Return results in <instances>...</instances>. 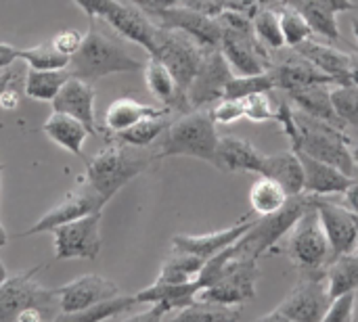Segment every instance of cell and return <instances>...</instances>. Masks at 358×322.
I'll use <instances>...</instances> for the list:
<instances>
[{
    "instance_id": "obj_1",
    "label": "cell",
    "mask_w": 358,
    "mask_h": 322,
    "mask_svg": "<svg viewBox=\"0 0 358 322\" xmlns=\"http://www.w3.org/2000/svg\"><path fill=\"white\" fill-rule=\"evenodd\" d=\"M67 69L71 78L92 84L113 73L141 71L145 69V63L138 57H134L120 40L101 31L92 19L90 29L84 34L82 46L78 48V52L69 59Z\"/></svg>"
},
{
    "instance_id": "obj_2",
    "label": "cell",
    "mask_w": 358,
    "mask_h": 322,
    "mask_svg": "<svg viewBox=\"0 0 358 322\" xmlns=\"http://www.w3.org/2000/svg\"><path fill=\"white\" fill-rule=\"evenodd\" d=\"M153 159H157L155 153L115 140V145L105 147L86 163L84 178L109 203L111 197H115V193L130 180L141 176Z\"/></svg>"
},
{
    "instance_id": "obj_3",
    "label": "cell",
    "mask_w": 358,
    "mask_h": 322,
    "mask_svg": "<svg viewBox=\"0 0 358 322\" xmlns=\"http://www.w3.org/2000/svg\"><path fill=\"white\" fill-rule=\"evenodd\" d=\"M294 119L298 126V134L289 140L294 151H302L319 161L336 166L344 174H357V161L352 157V142L344 134V128H338L325 119L308 115L306 111L294 107Z\"/></svg>"
},
{
    "instance_id": "obj_4",
    "label": "cell",
    "mask_w": 358,
    "mask_h": 322,
    "mask_svg": "<svg viewBox=\"0 0 358 322\" xmlns=\"http://www.w3.org/2000/svg\"><path fill=\"white\" fill-rule=\"evenodd\" d=\"M218 130L210 109H191L172 119L162 138L157 140V159L164 157H195L214 163L218 147Z\"/></svg>"
},
{
    "instance_id": "obj_5",
    "label": "cell",
    "mask_w": 358,
    "mask_h": 322,
    "mask_svg": "<svg viewBox=\"0 0 358 322\" xmlns=\"http://www.w3.org/2000/svg\"><path fill=\"white\" fill-rule=\"evenodd\" d=\"M218 21L222 25L220 50L229 61L233 73L256 75L271 69L273 50L256 36L254 19L233 10H222L218 15Z\"/></svg>"
},
{
    "instance_id": "obj_6",
    "label": "cell",
    "mask_w": 358,
    "mask_h": 322,
    "mask_svg": "<svg viewBox=\"0 0 358 322\" xmlns=\"http://www.w3.org/2000/svg\"><path fill=\"white\" fill-rule=\"evenodd\" d=\"M73 2L82 8V13L90 21L96 17L105 19L117 34L143 46L149 52V57L155 54L159 25L138 6L124 0H73Z\"/></svg>"
},
{
    "instance_id": "obj_7",
    "label": "cell",
    "mask_w": 358,
    "mask_h": 322,
    "mask_svg": "<svg viewBox=\"0 0 358 322\" xmlns=\"http://www.w3.org/2000/svg\"><path fill=\"white\" fill-rule=\"evenodd\" d=\"M313 203H315V195L302 193V195L292 197L285 203V207L279 210L277 214L258 218L256 224L235 243L237 254L254 258V260H258L264 254H271L277 247V243H281L289 235V230L300 220V216L308 207H313Z\"/></svg>"
},
{
    "instance_id": "obj_8",
    "label": "cell",
    "mask_w": 358,
    "mask_h": 322,
    "mask_svg": "<svg viewBox=\"0 0 358 322\" xmlns=\"http://www.w3.org/2000/svg\"><path fill=\"white\" fill-rule=\"evenodd\" d=\"M285 239V251L302 275L325 272L327 264L331 262V247L315 203L300 216Z\"/></svg>"
},
{
    "instance_id": "obj_9",
    "label": "cell",
    "mask_w": 358,
    "mask_h": 322,
    "mask_svg": "<svg viewBox=\"0 0 358 322\" xmlns=\"http://www.w3.org/2000/svg\"><path fill=\"white\" fill-rule=\"evenodd\" d=\"M260 277L258 260L237 254L227 262L220 277L206 289L199 291L197 300L222 304V306H241L256 298V281Z\"/></svg>"
},
{
    "instance_id": "obj_10",
    "label": "cell",
    "mask_w": 358,
    "mask_h": 322,
    "mask_svg": "<svg viewBox=\"0 0 358 322\" xmlns=\"http://www.w3.org/2000/svg\"><path fill=\"white\" fill-rule=\"evenodd\" d=\"M206 52L208 50L203 46H199L191 36H187L178 29L159 27V31H157V50L153 57L168 65V69L176 78V84L185 98H187V90H189L193 78L197 75V71L203 63Z\"/></svg>"
},
{
    "instance_id": "obj_11",
    "label": "cell",
    "mask_w": 358,
    "mask_h": 322,
    "mask_svg": "<svg viewBox=\"0 0 358 322\" xmlns=\"http://www.w3.org/2000/svg\"><path fill=\"white\" fill-rule=\"evenodd\" d=\"M103 210L92 212L52 230L55 260H96L101 254Z\"/></svg>"
},
{
    "instance_id": "obj_12",
    "label": "cell",
    "mask_w": 358,
    "mask_h": 322,
    "mask_svg": "<svg viewBox=\"0 0 358 322\" xmlns=\"http://www.w3.org/2000/svg\"><path fill=\"white\" fill-rule=\"evenodd\" d=\"M40 270H42V266H36L27 272L8 277L0 285V322H13L21 310H25L29 306L61 310L55 289H44L36 281V275Z\"/></svg>"
},
{
    "instance_id": "obj_13",
    "label": "cell",
    "mask_w": 358,
    "mask_h": 322,
    "mask_svg": "<svg viewBox=\"0 0 358 322\" xmlns=\"http://www.w3.org/2000/svg\"><path fill=\"white\" fill-rule=\"evenodd\" d=\"M149 17L164 29H178V31L191 36L206 50L220 48V44H222V25H220L218 17H212L208 13H201V10L180 4V6H172V8L153 10V13H149Z\"/></svg>"
},
{
    "instance_id": "obj_14",
    "label": "cell",
    "mask_w": 358,
    "mask_h": 322,
    "mask_svg": "<svg viewBox=\"0 0 358 322\" xmlns=\"http://www.w3.org/2000/svg\"><path fill=\"white\" fill-rule=\"evenodd\" d=\"M329 304L331 298L327 293L325 272H317L302 275L298 285L285 295V300L275 310L294 322H321Z\"/></svg>"
},
{
    "instance_id": "obj_15",
    "label": "cell",
    "mask_w": 358,
    "mask_h": 322,
    "mask_svg": "<svg viewBox=\"0 0 358 322\" xmlns=\"http://www.w3.org/2000/svg\"><path fill=\"white\" fill-rule=\"evenodd\" d=\"M107 205V201L86 182L84 176L78 178V186L69 191L55 207H50L34 226H29L23 237L40 235V233H52L57 226L73 222L78 218H84L92 212H99Z\"/></svg>"
},
{
    "instance_id": "obj_16",
    "label": "cell",
    "mask_w": 358,
    "mask_h": 322,
    "mask_svg": "<svg viewBox=\"0 0 358 322\" xmlns=\"http://www.w3.org/2000/svg\"><path fill=\"white\" fill-rule=\"evenodd\" d=\"M268 73L275 82V90H283V92H292L298 88L313 86V84H329V86L340 84L336 78L321 71L315 63H310L296 48L275 50L273 52V65H271Z\"/></svg>"
},
{
    "instance_id": "obj_17",
    "label": "cell",
    "mask_w": 358,
    "mask_h": 322,
    "mask_svg": "<svg viewBox=\"0 0 358 322\" xmlns=\"http://www.w3.org/2000/svg\"><path fill=\"white\" fill-rule=\"evenodd\" d=\"M233 75L235 73H233L229 61L224 59L222 50L220 48L208 50L197 75L193 78V82L187 90L189 111L203 109V107H210L216 101H220L224 94V86Z\"/></svg>"
},
{
    "instance_id": "obj_18",
    "label": "cell",
    "mask_w": 358,
    "mask_h": 322,
    "mask_svg": "<svg viewBox=\"0 0 358 322\" xmlns=\"http://www.w3.org/2000/svg\"><path fill=\"white\" fill-rule=\"evenodd\" d=\"M315 207L331 247V260L357 251L358 230L355 212L348 205L344 207L327 197H315Z\"/></svg>"
},
{
    "instance_id": "obj_19",
    "label": "cell",
    "mask_w": 358,
    "mask_h": 322,
    "mask_svg": "<svg viewBox=\"0 0 358 322\" xmlns=\"http://www.w3.org/2000/svg\"><path fill=\"white\" fill-rule=\"evenodd\" d=\"M55 295H57L61 312H78V310L92 308L101 302L113 300L122 293L115 283L99 275H84L63 287H57Z\"/></svg>"
},
{
    "instance_id": "obj_20",
    "label": "cell",
    "mask_w": 358,
    "mask_h": 322,
    "mask_svg": "<svg viewBox=\"0 0 358 322\" xmlns=\"http://www.w3.org/2000/svg\"><path fill=\"white\" fill-rule=\"evenodd\" d=\"M254 224H256V220L252 216H245L239 222H235L233 226L214 230L208 235H174L172 247L176 251H185V254H193L201 260H210V258L218 256L220 251L233 247Z\"/></svg>"
},
{
    "instance_id": "obj_21",
    "label": "cell",
    "mask_w": 358,
    "mask_h": 322,
    "mask_svg": "<svg viewBox=\"0 0 358 322\" xmlns=\"http://www.w3.org/2000/svg\"><path fill=\"white\" fill-rule=\"evenodd\" d=\"M94 86L90 82L69 78L65 86L59 90V94L52 101V111L67 113L76 119H80L92 136H99L101 130H96V115H94Z\"/></svg>"
},
{
    "instance_id": "obj_22",
    "label": "cell",
    "mask_w": 358,
    "mask_h": 322,
    "mask_svg": "<svg viewBox=\"0 0 358 322\" xmlns=\"http://www.w3.org/2000/svg\"><path fill=\"white\" fill-rule=\"evenodd\" d=\"M296 153L304 168V193L306 195H315V197L344 195L355 184V178L344 174L336 166L319 161L302 151H296Z\"/></svg>"
},
{
    "instance_id": "obj_23",
    "label": "cell",
    "mask_w": 358,
    "mask_h": 322,
    "mask_svg": "<svg viewBox=\"0 0 358 322\" xmlns=\"http://www.w3.org/2000/svg\"><path fill=\"white\" fill-rule=\"evenodd\" d=\"M264 157L252 142L237 136H220L214 163L222 172H254L262 174Z\"/></svg>"
},
{
    "instance_id": "obj_24",
    "label": "cell",
    "mask_w": 358,
    "mask_h": 322,
    "mask_svg": "<svg viewBox=\"0 0 358 322\" xmlns=\"http://www.w3.org/2000/svg\"><path fill=\"white\" fill-rule=\"evenodd\" d=\"M145 84L149 88V92L168 109L172 111H180V113H187L189 111V105H187V98L182 96L178 84H176V78L172 75V71L168 69L166 63H162L159 59L155 57H149V61L145 63Z\"/></svg>"
},
{
    "instance_id": "obj_25",
    "label": "cell",
    "mask_w": 358,
    "mask_h": 322,
    "mask_svg": "<svg viewBox=\"0 0 358 322\" xmlns=\"http://www.w3.org/2000/svg\"><path fill=\"white\" fill-rule=\"evenodd\" d=\"M298 52H302L310 63H315L321 71L336 78L340 84H350V67L355 61V54H348L331 44H321L315 40H306L296 46Z\"/></svg>"
},
{
    "instance_id": "obj_26",
    "label": "cell",
    "mask_w": 358,
    "mask_h": 322,
    "mask_svg": "<svg viewBox=\"0 0 358 322\" xmlns=\"http://www.w3.org/2000/svg\"><path fill=\"white\" fill-rule=\"evenodd\" d=\"M172 109L168 107H153V105H145V103H138L134 98H117L113 101L109 107H107V113H105V130L115 136L132 126H136L138 122L147 119V117H155V115H164V113H170Z\"/></svg>"
},
{
    "instance_id": "obj_27",
    "label": "cell",
    "mask_w": 358,
    "mask_h": 322,
    "mask_svg": "<svg viewBox=\"0 0 358 322\" xmlns=\"http://www.w3.org/2000/svg\"><path fill=\"white\" fill-rule=\"evenodd\" d=\"M201 287L197 281H191V283H180V285H174V283H162V281H155L153 285L145 287L143 291L134 293L136 302L138 304H164L170 312L172 310H180L189 304H193L199 295Z\"/></svg>"
},
{
    "instance_id": "obj_28",
    "label": "cell",
    "mask_w": 358,
    "mask_h": 322,
    "mask_svg": "<svg viewBox=\"0 0 358 322\" xmlns=\"http://www.w3.org/2000/svg\"><path fill=\"white\" fill-rule=\"evenodd\" d=\"M260 176L277 180L289 193V197L304 193V168L294 149L277 155H266Z\"/></svg>"
},
{
    "instance_id": "obj_29",
    "label": "cell",
    "mask_w": 358,
    "mask_h": 322,
    "mask_svg": "<svg viewBox=\"0 0 358 322\" xmlns=\"http://www.w3.org/2000/svg\"><path fill=\"white\" fill-rule=\"evenodd\" d=\"M287 96L294 103V107L306 111L308 115L325 119V122H329V124H334L338 128L346 126L340 119V115L336 113V109H334L329 84H313V86H306V88H298V90L287 92Z\"/></svg>"
},
{
    "instance_id": "obj_30",
    "label": "cell",
    "mask_w": 358,
    "mask_h": 322,
    "mask_svg": "<svg viewBox=\"0 0 358 322\" xmlns=\"http://www.w3.org/2000/svg\"><path fill=\"white\" fill-rule=\"evenodd\" d=\"M42 130L52 142H57L65 151H69V153H73L78 157L84 155L82 147H84V140L88 138L90 132L80 119H76V117H71L67 113L52 111V115L44 122Z\"/></svg>"
},
{
    "instance_id": "obj_31",
    "label": "cell",
    "mask_w": 358,
    "mask_h": 322,
    "mask_svg": "<svg viewBox=\"0 0 358 322\" xmlns=\"http://www.w3.org/2000/svg\"><path fill=\"white\" fill-rule=\"evenodd\" d=\"M325 281H327V293L331 300L346 295V293H357L358 251L334 258L325 268Z\"/></svg>"
},
{
    "instance_id": "obj_32",
    "label": "cell",
    "mask_w": 358,
    "mask_h": 322,
    "mask_svg": "<svg viewBox=\"0 0 358 322\" xmlns=\"http://www.w3.org/2000/svg\"><path fill=\"white\" fill-rule=\"evenodd\" d=\"M289 199H292L289 193L277 180H273L268 176H260L250 189V205L258 218L277 214L279 210L285 207V203Z\"/></svg>"
},
{
    "instance_id": "obj_33",
    "label": "cell",
    "mask_w": 358,
    "mask_h": 322,
    "mask_svg": "<svg viewBox=\"0 0 358 322\" xmlns=\"http://www.w3.org/2000/svg\"><path fill=\"white\" fill-rule=\"evenodd\" d=\"M134 306H138L134 295H117L113 300L101 302L92 308L86 310H78V312H59L55 314L48 322H105L126 310H132Z\"/></svg>"
},
{
    "instance_id": "obj_34",
    "label": "cell",
    "mask_w": 358,
    "mask_h": 322,
    "mask_svg": "<svg viewBox=\"0 0 358 322\" xmlns=\"http://www.w3.org/2000/svg\"><path fill=\"white\" fill-rule=\"evenodd\" d=\"M241 321V310L239 306H222V304H212V302H201L195 300L193 304L180 308L170 321L164 322H239Z\"/></svg>"
},
{
    "instance_id": "obj_35",
    "label": "cell",
    "mask_w": 358,
    "mask_h": 322,
    "mask_svg": "<svg viewBox=\"0 0 358 322\" xmlns=\"http://www.w3.org/2000/svg\"><path fill=\"white\" fill-rule=\"evenodd\" d=\"M279 2L300 10L317 34H321V36H325L329 40H340L342 38L340 25H338V15L327 10L325 6H321L317 0H279Z\"/></svg>"
},
{
    "instance_id": "obj_36",
    "label": "cell",
    "mask_w": 358,
    "mask_h": 322,
    "mask_svg": "<svg viewBox=\"0 0 358 322\" xmlns=\"http://www.w3.org/2000/svg\"><path fill=\"white\" fill-rule=\"evenodd\" d=\"M69 78H71V73L67 67L65 69H50V71L29 69L25 75V94L29 98H36V101L52 103Z\"/></svg>"
},
{
    "instance_id": "obj_37",
    "label": "cell",
    "mask_w": 358,
    "mask_h": 322,
    "mask_svg": "<svg viewBox=\"0 0 358 322\" xmlns=\"http://www.w3.org/2000/svg\"><path fill=\"white\" fill-rule=\"evenodd\" d=\"M203 264H206V260H201V258H197L193 254H185V251H176L174 249V254L162 264V270H159L155 281L174 283V285L197 281Z\"/></svg>"
},
{
    "instance_id": "obj_38",
    "label": "cell",
    "mask_w": 358,
    "mask_h": 322,
    "mask_svg": "<svg viewBox=\"0 0 358 322\" xmlns=\"http://www.w3.org/2000/svg\"><path fill=\"white\" fill-rule=\"evenodd\" d=\"M172 113V111H170ZM170 113H164V115H155V117H147L143 122H138L136 126L115 134L113 138L117 142H124V145H130V147H141V149H149L153 142H157L162 138V134L166 132V128L170 126L172 117Z\"/></svg>"
},
{
    "instance_id": "obj_39",
    "label": "cell",
    "mask_w": 358,
    "mask_h": 322,
    "mask_svg": "<svg viewBox=\"0 0 358 322\" xmlns=\"http://www.w3.org/2000/svg\"><path fill=\"white\" fill-rule=\"evenodd\" d=\"M19 61L27 63L29 69H40V71L65 69L69 65V57L57 50L52 42H42L31 48H21Z\"/></svg>"
},
{
    "instance_id": "obj_40",
    "label": "cell",
    "mask_w": 358,
    "mask_h": 322,
    "mask_svg": "<svg viewBox=\"0 0 358 322\" xmlns=\"http://www.w3.org/2000/svg\"><path fill=\"white\" fill-rule=\"evenodd\" d=\"M273 90H275V82H273L268 71L256 73V75H233L224 86L222 98H239V101H243V98H248L252 94L273 92Z\"/></svg>"
},
{
    "instance_id": "obj_41",
    "label": "cell",
    "mask_w": 358,
    "mask_h": 322,
    "mask_svg": "<svg viewBox=\"0 0 358 322\" xmlns=\"http://www.w3.org/2000/svg\"><path fill=\"white\" fill-rule=\"evenodd\" d=\"M281 6V4H277ZM254 29H256V36L275 52V50H281L285 44V38H283V29H281V19H279V8L275 6H266L262 8L256 17H254Z\"/></svg>"
},
{
    "instance_id": "obj_42",
    "label": "cell",
    "mask_w": 358,
    "mask_h": 322,
    "mask_svg": "<svg viewBox=\"0 0 358 322\" xmlns=\"http://www.w3.org/2000/svg\"><path fill=\"white\" fill-rule=\"evenodd\" d=\"M279 19H281V29H283L285 44L289 48H296L298 44L306 42L315 34V29L304 19V15L300 10H296V8H292V6L281 4L279 6Z\"/></svg>"
},
{
    "instance_id": "obj_43",
    "label": "cell",
    "mask_w": 358,
    "mask_h": 322,
    "mask_svg": "<svg viewBox=\"0 0 358 322\" xmlns=\"http://www.w3.org/2000/svg\"><path fill=\"white\" fill-rule=\"evenodd\" d=\"M331 103L344 124L358 126V86L338 84L331 88Z\"/></svg>"
},
{
    "instance_id": "obj_44",
    "label": "cell",
    "mask_w": 358,
    "mask_h": 322,
    "mask_svg": "<svg viewBox=\"0 0 358 322\" xmlns=\"http://www.w3.org/2000/svg\"><path fill=\"white\" fill-rule=\"evenodd\" d=\"M243 111H245V117L256 124L271 122L277 117V105L273 103L271 92H258V94L243 98Z\"/></svg>"
},
{
    "instance_id": "obj_45",
    "label": "cell",
    "mask_w": 358,
    "mask_h": 322,
    "mask_svg": "<svg viewBox=\"0 0 358 322\" xmlns=\"http://www.w3.org/2000/svg\"><path fill=\"white\" fill-rule=\"evenodd\" d=\"M210 113H212L214 124H224V126L235 124L237 119L245 117L243 101H239V98H220L210 107Z\"/></svg>"
},
{
    "instance_id": "obj_46",
    "label": "cell",
    "mask_w": 358,
    "mask_h": 322,
    "mask_svg": "<svg viewBox=\"0 0 358 322\" xmlns=\"http://www.w3.org/2000/svg\"><path fill=\"white\" fill-rule=\"evenodd\" d=\"M355 308H357V293L340 295L331 300L321 322H355Z\"/></svg>"
},
{
    "instance_id": "obj_47",
    "label": "cell",
    "mask_w": 358,
    "mask_h": 322,
    "mask_svg": "<svg viewBox=\"0 0 358 322\" xmlns=\"http://www.w3.org/2000/svg\"><path fill=\"white\" fill-rule=\"evenodd\" d=\"M277 4H281V2L279 0H224V10H233V13L254 19L262 8L277 6Z\"/></svg>"
},
{
    "instance_id": "obj_48",
    "label": "cell",
    "mask_w": 358,
    "mask_h": 322,
    "mask_svg": "<svg viewBox=\"0 0 358 322\" xmlns=\"http://www.w3.org/2000/svg\"><path fill=\"white\" fill-rule=\"evenodd\" d=\"M84 36L78 29H63L61 34H57L50 42L55 44L57 50H61L63 54H67L69 59L78 52V48L82 46Z\"/></svg>"
},
{
    "instance_id": "obj_49",
    "label": "cell",
    "mask_w": 358,
    "mask_h": 322,
    "mask_svg": "<svg viewBox=\"0 0 358 322\" xmlns=\"http://www.w3.org/2000/svg\"><path fill=\"white\" fill-rule=\"evenodd\" d=\"M170 314V310L164 306V304H151L149 310L145 312H138L130 319H126L124 322H164V319Z\"/></svg>"
},
{
    "instance_id": "obj_50",
    "label": "cell",
    "mask_w": 358,
    "mask_h": 322,
    "mask_svg": "<svg viewBox=\"0 0 358 322\" xmlns=\"http://www.w3.org/2000/svg\"><path fill=\"white\" fill-rule=\"evenodd\" d=\"M182 4L189 6V8L208 13L212 17H218L224 10V0H182Z\"/></svg>"
},
{
    "instance_id": "obj_51",
    "label": "cell",
    "mask_w": 358,
    "mask_h": 322,
    "mask_svg": "<svg viewBox=\"0 0 358 322\" xmlns=\"http://www.w3.org/2000/svg\"><path fill=\"white\" fill-rule=\"evenodd\" d=\"M134 6H138L143 13H153V10H162V8H172V6H180L182 0H130Z\"/></svg>"
},
{
    "instance_id": "obj_52",
    "label": "cell",
    "mask_w": 358,
    "mask_h": 322,
    "mask_svg": "<svg viewBox=\"0 0 358 322\" xmlns=\"http://www.w3.org/2000/svg\"><path fill=\"white\" fill-rule=\"evenodd\" d=\"M21 48H15L13 44L0 42V69H8L13 67L15 61H19Z\"/></svg>"
},
{
    "instance_id": "obj_53",
    "label": "cell",
    "mask_w": 358,
    "mask_h": 322,
    "mask_svg": "<svg viewBox=\"0 0 358 322\" xmlns=\"http://www.w3.org/2000/svg\"><path fill=\"white\" fill-rule=\"evenodd\" d=\"M17 105H19V92L13 88V82H10V86L0 94V107H2L4 111H13Z\"/></svg>"
},
{
    "instance_id": "obj_54",
    "label": "cell",
    "mask_w": 358,
    "mask_h": 322,
    "mask_svg": "<svg viewBox=\"0 0 358 322\" xmlns=\"http://www.w3.org/2000/svg\"><path fill=\"white\" fill-rule=\"evenodd\" d=\"M321 6H325L327 10H331V13H346V10H352L357 4L352 2V0H317Z\"/></svg>"
},
{
    "instance_id": "obj_55",
    "label": "cell",
    "mask_w": 358,
    "mask_h": 322,
    "mask_svg": "<svg viewBox=\"0 0 358 322\" xmlns=\"http://www.w3.org/2000/svg\"><path fill=\"white\" fill-rule=\"evenodd\" d=\"M344 195H346V205L358 216V180H355V184Z\"/></svg>"
},
{
    "instance_id": "obj_56",
    "label": "cell",
    "mask_w": 358,
    "mask_h": 322,
    "mask_svg": "<svg viewBox=\"0 0 358 322\" xmlns=\"http://www.w3.org/2000/svg\"><path fill=\"white\" fill-rule=\"evenodd\" d=\"M254 322H294V321H292V319H287V316H283L281 312L273 310V312L264 314L262 319H258V321H254Z\"/></svg>"
},
{
    "instance_id": "obj_57",
    "label": "cell",
    "mask_w": 358,
    "mask_h": 322,
    "mask_svg": "<svg viewBox=\"0 0 358 322\" xmlns=\"http://www.w3.org/2000/svg\"><path fill=\"white\" fill-rule=\"evenodd\" d=\"M13 78H15V73H13V69L8 67L4 73H0V94L10 86V82H13Z\"/></svg>"
},
{
    "instance_id": "obj_58",
    "label": "cell",
    "mask_w": 358,
    "mask_h": 322,
    "mask_svg": "<svg viewBox=\"0 0 358 322\" xmlns=\"http://www.w3.org/2000/svg\"><path fill=\"white\" fill-rule=\"evenodd\" d=\"M350 84H357L358 86V57H355L352 67H350Z\"/></svg>"
},
{
    "instance_id": "obj_59",
    "label": "cell",
    "mask_w": 358,
    "mask_h": 322,
    "mask_svg": "<svg viewBox=\"0 0 358 322\" xmlns=\"http://www.w3.org/2000/svg\"><path fill=\"white\" fill-rule=\"evenodd\" d=\"M8 243V235H6V230H4V226L0 224V247H4Z\"/></svg>"
},
{
    "instance_id": "obj_60",
    "label": "cell",
    "mask_w": 358,
    "mask_h": 322,
    "mask_svg": "<svg viewBox=\"0 0 358 322\" xmlns=\"http://www.w3.org/2000/svg\"><path fill=\"white\" fill-rule=\"evenodd\" d=\"M6 279H8V272H6V268H4V264L0 262V285H2V283H4Z\"/></svg>"
},
{
    "instance_id": "obj_61",
    "label": "cell",
    "mask_w": 358,
    "mask_h": 322,
    "mask_svg": "<svg viewBox=\"0 0 358 322\" xmlns=\"http://www.w3.org/2000/svg\"><path fill=\"white\" fill-rule=\"evenodd\" d=\"M350 151H352V157H355V161L358 163V145H352V147H350Z\"/></svg>"
},
{
    "instance_id": "obj_62",
    "label": "cell",
    "mask_w": 358,
    "mask_h": 322,
    "mask_svg": "<svg viewBox=\"0 0 358 322\" xmlns=\"http://www.w3.org/2000/svg\"><path fill=\"white\" fill-rule=\"evenodd\" d=\"M357 216V214H355ZM357 230H358V216H357ZM357 251H358V245H357Z\"/></svg>"
},
{
    "instance_id": "obj_63",
    "label": "cell",
    "mask_w": 358,
    "mask_h": 322,
    "mask_svg": "<svg viewBox=\"0 0 358 322\" xmlns=\"http://www.w3.org/2000/svg\"><path fill=\"white\" fill-rule=\"evenodd\" d=\"M0 174H2V166H0Z\"/></svg>"
},
{
    "instance_id": "obj_64",
    "label": "cell",
    "mask_w": 358,
    "mask_h": 322,
    "mask_svg": "<svg viewBox=\"0 0 358 322\" xmlns=\"http://www.w3.org/2000/svg\"><path fill=\"white\" fill-rule=\"evenodd\" d=\"M355 322H357V321H355Z\"/></svg>"
}]
</instances>
